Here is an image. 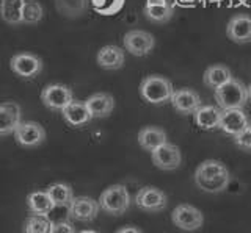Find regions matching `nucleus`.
<instances>
[{
  "mask_svg": "<svg viewBox=\"0 0 251 233\" xmlns=\"http://www.w3.org/2000/svg\"><path fill=\"white\" fill-rule=\"evenodd\" d=\"M175 91L171 82L162 75H148L140 83V96L152 105L171 102Z\"/></svg>",
  "mask_w": 251,
  "mask_h": 233,
  "instance_id": "nucleus-1",
  "label": "nucleus"
},
{
  "mask_svg": "<svg viewBox=\"0 0 251 233\" xmlns=\"http://www.w3.org/2000/svg\"><path fill=\"white\" fill-rule=\"evenodd\" d=\"M217 105L222 110H231V108H243L250 100L248 86H245L240 80L232 79L214 91Z\"/></svg>",
  "mask_w": 251,
  "mask_h": 233,
  "instance_id": "nucleus-2",
  "label": "nucleus"
},
{
  "mask_svg": "<svg viewBox=\"0 0 251 233\" xmlns=\"http://www.w3.org/2000/svg\"><path fill=\"white\" fill-rule=\"evenodd\" d=\"M99 204L105 213L120 216L126 213V210L130 205L129 191L126 190L124 185H112L100 194Z\"/></svg>",
  "mask_w": 251,
  "mask_h": 233,
  "instance_id": "nucleus-3",
  "label": "nucleus"
},
{
  "mask_svg": "<svg viewBox=\"0 0 251 233\" xmlns=\"http://www.w3.org/2000/svg\"><path fill=\"white\" fill-rule=\"evenodd\" d=\"M41 100L46 108L53 111H63L74 100L73 89L66 85L52 83L41 91Z\"/></svg>",
  "mask_w": 251,
  "mask_h": 233,
  "instance_id": "nucleus-4",
  "label": "nucleus"
},
{
  "mask_svg": "<svg viewBox=\"0 0 251 233\" xmlns=\"http://www.w3.org/2000/svg\"><path fill=\"white\" fill-rule=\"evenodd\" d=\"M124 49L133 57H146L154 50V36L145 30H130L123 38Z\"/></svg>",
  "mask_w": 251,
  "mask_h": 233,
  "instance_id": "nucleus-5",
  "label": "nucleus"
},
{
  "mask_svg": "<svg viewBox=\"0 0 251 233\" xmlns=\"http://www.w3.org/2000/svg\"><path fill=\"white\" fill-rule=\"evenodd\" d=\"M171 219L177 229L185 230V232H195L201 229V225L204 222V216L196 207L182 204L173 210Z\"/></svg>",
  "mask_w": 251,
  "mask_h": 233,
  "instance_id": "nucleus-6",
  "label": "nucleus"
},
{
  "mask_svg": "<svg viewBox=\"0 0 251 233\" xmlns=\"http://www.w3.org/2000/svg\"><path fill=\"white\" fill-rule=\"evenodd\" d=\"M11 71L21 79H35L43 71V60L33 53H16L10 60Z\"/></svg>",
  "mask_w": 251,
  "mask_h": 233,
  "instance_id": "nucleus-7",
  "label": "nucleus"
},
{
  "mask_svg": "<svg viewBox=\"0 0 251 233\" xmlns=\"http://www.w3.org/2000/svg\"><path fill=\"white\" fill-rule=\"evenodd\" d=\"M16 143L22 147H36L44 143L46 139V130L41 124L35 121H25L21 122V126L14 131Z\"/></svg>",
  "mask_w": 251,
  "mask_h": 233,
  "instance_id": "nucleus-8",
  "label": "nucleus"
},
{
  "mask_svg": "<svg viewBox=\"0 0 251 233\" xmlns=\"http://www.w3.org/2000/svg\"><path fill=\"white\" fill-rule=\"evenodd\" d=\"M100 210L99 200H94L91 197H74V200L71 202L68 207L69 216L75 221L80 222H90L93 219H96Z\"/></svg>",
  "mask_w": 251,
  "mask_h": 233,
  "instance_id": "nucleus-9",
  "label": "nucleus"
},
{
  "mask_svg": "<svg viewBox=\"0 0 251 233\" xmlns=\"http://www.w3.org/2000/svg\"><path fill=\"white\" fill-rule=\"evenodd\" d=\"M151 158L155 168H159L162 170H175L180 166L182 155H180L177 146L165 143L163 146L157 147L155 150L151 152Z\"/></svg>",
  "mask_w": 251,
  "mask_h": 233,
  "instance_id": "nucleus-10",
  "label": "nucleus"
},
{
  "mask_svg": "<svg viewBox=\"0 0 251 233\" xmlns=\"http://www.w3.org/2000/svg\"><path fill=\"white\" fill-rule=\"evenodd\" d=\"M250 127V121L243 108H231V110H222V121H220V130L227 135H239L240 131Z\"/></svg>",
  "mask_w": 251,
  "mask_h": 233,
  "instance_id": "nucleus-11",
  "label": "nucleus"
},
{
  "mask_svg": "<svg viewBox=\"0 0 251 233\" xmlns=\"http://www.w3.org/2000/svg\"><path fill=\"white\" fill-rule=\"evenodd\" d=\"M135 204L145 212H160L167 207V196L165 192L154 186H145L135 196Z\"/></svg>",
  "mask_w": 251,
  "mask_h": 233,
  "instance_id": "nucleus-12",
  "label": "nucleus"
},
{
  "mask_svg": "<svg viewBox=\"0 0 251 233\" xmlns=\"http://www.w3.org/2000/svg\"><path fill=\"white\" fill-rule=\"evenodd\" d=\"M227 38L235 44L251 42V16L250 14H237L226 25Z\"/></svg>",
  "mask_w": 251,
  "mask_h": 233,
  "instance_id": "nucleus-13",
  "label": "nucleus"
},
{
  "mask_svg": "<svg viewBox=\"0 0 251 233\" xmlns=\"http://www.w3.org/2000/svg\"><path fill=\"white\" fill-rule=\"evenodd\" d=\"M171 105L177 113L182 114H195L201 106V97L195 89L180 88L176 89L171 97Z\"/></svg>",
  "mask_w": 251,
  "mask_h": 233,
  "instance_id": "nucleus-14",
  "label": "nucleus"
},
{
  "mask_svg": "<svg viewBox=\"0 0 251 233\" xmlns=\"http://www.w3.org/2000/svg\"><path fill=\"white\" fill-rule=\"evenodd\" d=\"M22 110L21 106L8 100L0 105V135L6 136L10 133H14L16 128L21 126Z\"/></svg>",
  "mask_w": 251,
  "mask_h": 233,
  "instance_id": "nucleus-15",
  "label": "nucleus"
},
{
  "mask_svg": "<svg viewBox=\"0 0 251 233\" xmlns=\"http://www.w3.org/2000/svg\"><path fill=\"white\" fill-rule=\"evenodd\" d=\"M61 113L71 127H82L94 119L86 102H80V100H73Z\"/></svg>",
  "mask_w": 251,
  "mask_h": 233,
  "instance_id": "nucleus-16",
  "label": "nucleus"
},
{
  "mask_svg": "<svg viewBox=\"0 0 251 233\" xmlns=\"http://www.w3.org/2000/svg\"><path fill=\"white\" fill-rule=\"evenodd\" d=\"M98 64L102 69H107V71H116V69H121L124 66L126 55L124 50L118 45H104L99 52H98Z\"/></svg>",
  "mask_w": 251,
  "mask_h": 233,
  "instance_id": "nucleus-17",
  "label": "nucleus"
},
{
  "mask_svg": "<svg viewBox=\"0 0 251 233\" xmlns=\"http://www.w3.org/2000/svg\"><path fill=\"white\" fill-rule=\"evenodd\" d=\"M195 124L201 130H215L220 128V121H222V108L214 105H201L196 113L193 114Z\"/></svg>",
  "mask_w": 251,
  "mask_h": 233,
  "instance_id": "nucleus-18",
  "label": "nucleus"
},
{
  "mask_svg": "<svg viewBox=\"0 0 251 233\" xmlns=\"http://www.w3.org/2000/svg\"><path fill=\"white\" fill-rule=\"evenodd\" d=\"M85 102L88 105L94 119L107 118L115 108V99L107 94V92H96V94L90 96L88 100H85Z\"/></svg>",
  "mask_w": 251,
  "mask_h": 233,
  "instance_id": "nucleus-19",
  "label": "nucleus"
},
{
  "mask_svg": "<svg viewBox=\"0 0 251 233\" xmlns=\"http://www.w3.org/2000/svg\"><path fill=\"white\" fill-rule=\"evenodd\" d=\"M167 143V133L160 127H145L138 131V144L145 150L152 152Z\"/></svg>",
  "mask_w": 251,
  "mask_h": 233,
  "instance_id": "nucleus-20",
  "label": "nucleus"
},
{
  "mask_svg": "<svg viewBox=\"0 0 251 233\" xmlns=\"http://www.w3.org/2000/svg\"><path fill=\"white\" fill-rule=\"evenodd\" d=\"M232 80V74L229 71V67H226L225 64H214L206 69V72L202 75V82L207 88L217 89L220 86H223L225 83Z\"/></svg>",
  "mask_w": 251,
  "mask_h": 233,
  "instance_id": "nucleus-21",
  "label": "nucleus"
},
{
  "mask_svg": "<svg viewBox=\"0 0 251 233\" xmlns=\"http://www.w3.org/2000/svg\"><path fill=\"white\" fill-rule=\"evenodd\" d=\"M27 207L33 214L49 216V213L57 205L53 204V200L50 199L47 191H35L27 196Z\"/></svg>",
  "mask_w": 251,
  "mask_h": 233,
  "instance_id": "nucleus-22",
  "label": "nucleus"
},
{
  "mask_svg": "<svg viewBox=\"0 0 251 233\" xmlns=\"http://www.w3.org/2000/svg\"><path fill=\"white\" fill-rule=\"evenodd\" d=\"M27 0H2V19L10 25L22 24L24 6Z\"/></svg>",
  "mask_w": 251,
  "mask_h": 233,
  "instance_id": "nucleus-23",
  "label": "nucleus"
},
{
  "mask_svg": "<svg viewBox=\"0 0 251 233\" xmlns=\"http://www.w3.org/2000/svg\"><path fill=\"white\" fill-rule=\"evenodd\" d=\"M90 0H55V6L61 16L75 19L80 18L88 10Z\"/></svg>",
  "mask_w": 251,
  "mask_h": 233,
  "instance_id": "nucleus-24",
  "label": "nucleus"
},
{
  "mask_svg": "<svg viewBox=\"0 0 251 233\" xmlns=\"http://www.w3.org/2000/svg\"><path fill=\"white\" fill-rule=\"evenodd\" d=\"M226 166L223 165L222 161H217V160H206L204 163L198 166L195 172V183H200V182H206V180H212L218 175H222L226 172Z\"/></svg>",
  "mask_w": 251,
  "mask_h": 233,
  "instance_id": "nucleus-25",
  "label": "nucleus"
},
{
  "mask_svg": "<svg viewBox=\"0 0 251 233\" xmlns=\"http://www.w3.org/2000/svg\"><path fill=\"white\" fill-rule=\"evenodd\" d=\"M175 10H173V5L170 2L167 3H146L145 6V16L151 21L157 22V24H163V22H168Z\"/></svg>",
  "mask_w": 251,
  "mask_h": 233,
  "instance_id": "nucleus-26",
  "label": "nucleus"
},
{
  "mask_svg": "<svg viewBox=\"0 0 251 233\" xmlns=\"http://www.w3.org/2000/svg\"><path fill=\"white\" fill-rule=\"evenodd\" d=\"M46 191L49 192L50 199L57 207H69L71 202L74 200L73 188L66 183H53Z\"/></svg>",
  "mask_w": 251,
  "mask_h": 233,
  "instance_id": "nucleus-27",
  "label": "nucleus"
},
{
  "mask_svg": "<svg viewBox=\"0 0 251 233\" xmlns=\"http://www.w3.org/2000/svg\"><path fill=\"white\" fill-rule=\"evenodd\" d=\"M44 16V10L43 5L38 2V0H27L25 6H24V18H22V24L25 25H35Z\"/></svg>",
  "mask_w": 251,
  "mask_h": 233,
  "instance_id": "nucleus-28",
  "label": "nucleus"
},
{
  "mask_svg": "<svg viewBox=\"0 0 251 233\" xmlns=\"http://www.w3.org/2000/svg\"><path fill=\"white\" fill-rule=\"evenodd\" d=\"M229 180H231V175L226 170L225 174L218 175L215 178H212V180L200 182V183H196V185H198V188H201L202 191L210 192V194H217V192H222V191H225L227 188V185H229Z\"/></svg>",
  "mask_w": 251,
  "mask_h": 233,
  "instance_id": "nucleus-29",
  "label": "nucleus"
},
{
  "mask_svg": "<svg viewBox=\"0 0 251 233\" xmlns=\"http://www.w3.org/2000/svg\"><path fill=\"white\" fill-rule=\"evenodd\" d=\"M50 225H52V222L49 221V217L47 216L33 214L25 221L24 232L25 233H49Z\"/></svg>",
  "mask_w": 251,
  "mask_h": 233,
  "instance_id": "nucleus-30",
  "label": "nucleus"
},
{
  "mask_svg": "<svg viewBox=\"0 0 251 233\" xmlns=\"http://www.w3.org/2000/svg\"><path fill=\"white\" fill-rule=\"evenodd\" d=\"M234 141H235V144H237L239 147H242V149L251 150V127H248L243 131H240L239 135H235Z\"/></svg>",
  "mask_w": 251,
  "mask_h": 233,
  "instance_id": "nucleus-31",
  "label": "nucleus"
},
{
  "mask_svg": "<svg viewBox=\"0 0 251 233\" xmlns=\"http://www.w3.org/2000/svg\"><path fill=\"white\" fill-rule=\"evenodd\" d=\"M49 233H75V230L69 222L58 221V222H52Z\"/></svg>",
  "mask_w": 251,
  "mask_h": 233,
  "instance_id": "nucleus-32",
  "label": "nucleus"
},
{
  "mask_svg": "<svg viewBox=\"0 0 251 233\" xmlns=\"http://www.w3.org/2000/svg\"><path fill=\"white\" fill-rule=\"evenodd\" d=\"M116 233H143L140 229H137V227H123V229H120V230H116Z\"/></svg>",
  "mask_w": 251,
  "mask_h": 233,
  "instance_id": "nucleus-33",
  "label": "nucleus"
},
{
  "mask_svg": "<svg viewBox=\"0 0 251 233\" xmlns=\"http://www.w3.org/2000/svg\"><path fill=\"white\" fill-rule=\"evenodd\" d=\"M78 233H98V232H94V230H83V232H78Z\"/></svg>",
  "mask_w": 251,
  "mask_h": 233,
  "instance_id": "nucleus-34",
  "label": "nucleus"
},
{
  "mask_svg": "<svg viewBox=\"0 0 251 233\" xmlns=\"http://www.w3.org/2000/svg\"><path fill=\"white\" fill-rule=\"evenodd\" d=\"M248 94H250V100H251V83L248 85Z\"/></svg>",
  "mask_w": 251,
  "mask_h": 233,
  "instance_id": "nucleus-35",
  "label": "nucleus"
},
{
  "mask_svg": "<svg viewBox=\"0 0 251 233\" xmlns=\"http://www.w3.org/2000/svg\"><path fill=\"white\" fill-rule=\"evenodd\" d=\"M250 127H251V124H250Z\"/></svg>",
  "mask_w": 251,
  "mask_h": 233,
  "instance_id": "nucleus-36",
  "label": "nucleus"
}]
</instances>
